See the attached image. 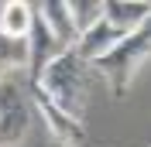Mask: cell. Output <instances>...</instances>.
Returning a JSON list of instances; mask_svg holds the SVG:
<instances>
[{
    "label": "cell",
    "instance_id": "6da1fadb",
    "mask_svg": "<svg viewBox=\"0 0 151 147\" xmlns=\"http://www.w3.org/2000/svg\"><path fill=\"white\" fill-rule=\"evenodd\" d=\"M28 86H38V92L62 116L83 123V110H86V99H89V86H93V65L83 62L69 48V51L55 55L45 65V72H41L38 82H28Z\"/></svg>",
    "mask_w": 151,
    "mask_h": 147
},
{
    "label": "cell",
    "instance_id": "7a4b0ae2",
    "mask_svg": "<svg viewBox=\"0 0 151 147\" xmlns=\"http://www.w3.org/2000/svg\"><path fill=\"white\" fill-rule=\"evenodd\" d=\"M148 55H151V17L144 21L141 28H134L113 51H106L103 58H96V62H89V65H93V72L106 75L110 92L117 99H124L127 89H131V82H134V69H137Z\"/></svg>",
    "mask_w": 151,
    "mask_h": 147
},
{
    "label": "cell",
    "instance_id": "3957f363",
    "mask_svg": "<svg viewBox=\"0 0 151 147\" xmlns=\"http://www.w3.org/2000/svg\"><path fill=\"white\" fill-rule=\"evenodd\" d=\"M31 113L35 106L28 103L24 89L14 79L0 82V147H17L31 130Z\"/></svg>",
    "mask_w": 151,
    "mask_h": 147
},
{
    "label": "cell",
    "instance_id": "277c9868",
    "mask_svg": "<svg viewBox=\"0 0 151 147\" xmlns=\"http://www.w3.org/2000/svg\"><path fill=\"white\" fill-rule=\"evenodd\" d=\"M124 38H127V31H120L117 24H110V21L103 17V21H96L89 31H83V34L76 38L72 51L83 58V62H96V58H103L106 51H113Z\"/></svg>",
    "mask_w": 151,
    "mask_h": 147
},
{
    "label": "cell",
    "instance_id": "5b68a950",
    "mask_svg": "<svg viewBox=\"0 0 151 147\" xmlns=\"http://www.w3.org/2000/svg\"><path fill=\"white\" fill-rule=\"evenodd\" d=\"M35 14L45 21V28L52 31V38H55V41L65 48V51L76 45L79 31H76V21H72V10H69V0H48V4H35Z\"/></svg>",
    "mask_w": 151,
    "mask_h": 147
},
{
    "label": "cell",
    "instance_id": "8992f818",
    "mask_svg": "<svg viewBox=\"0 0 151 147\" xmlns=\"http://www.w3.org/2000/svg\"><path fill=\"white\" fill-rule=\"evenodd\" d=\"M31 21H35V4L7 0V4L0 7V34L10 38V41H28Z\"/></svg>",
    "mask_w": 151,
    "mask_h": 147
},
{
    "label": "cell",
    "instance_id": "52a82bcc",
    "mask_svg": "<svg viewBox=\"0 0 151 147\" xmlns=\"http://www.w3.org/2000/svg\"><path fill=\"white\" fill-rule=\"evenodd\" d=\"M103 17L110 21V24H117L120 31H127L131 34L134 28H141L144 21L151 17V4H127V0H110L103 10Z\"/></svg>",
    "mask_w": 151,
    "mask_h": 147
},
{
    "label": "cell",
    "instance_id": "ba28073f",
    "mask_svg": "<svg viewBox=\"0 0 151 147\" xmlns=\"http://www.w3.org/2000/svg\"><path fill=\"white\" fill-rule=\"evenodd\" d=\"M21 65H28V41H10L0 34V82Z\"/></svg>",
    "mask_w": 151,
    "mask_h": 147
},
{
    "label": "cell",
    "instance_id": "9c48e42d",
    "mask_svg": "<svg viewBox=\"0 0 151 147\" xmlns=\"http://www.w3.org/2000/svg\"><path fill=\"white\" fill-rule=\"evenodd\" d=\"M69 10H72L76 31L83 34V31H89V28H93L96 21H103V10H106V4H69Z\"/></svg>",
    "mask_w": 151,
    "mask_h": 147
},
{
    "label": "cell",
    "instance_id": "30bf717a",
    "mask_svg": "<svg viewBox=\"0 0 151 147\" xmlns=\"http://www.w3.org/2000/svg\"><path fill=\"white\" fill-rule=\"evenodd\" d=\"M148 147H151V144H148Z\"/></svg>",
    "mask_w": 151,
    "mask_h": 147
}]
</instances>
